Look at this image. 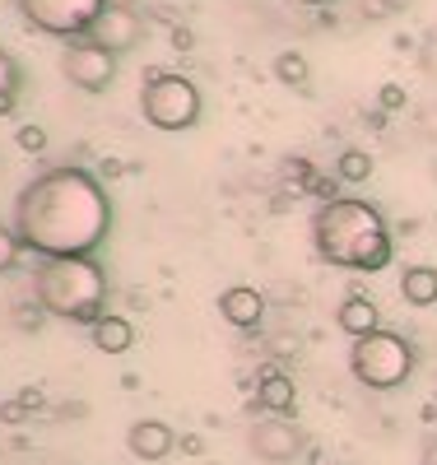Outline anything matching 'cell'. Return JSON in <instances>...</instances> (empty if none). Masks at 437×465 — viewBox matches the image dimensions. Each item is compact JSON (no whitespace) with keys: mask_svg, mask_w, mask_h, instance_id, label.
<instances>
[{"mask_svg":"<svg viewBox=\"0 0 437 465\" xmlns=\"http://www.w3.org/2000/svg\"><path fill=\"white\" fill-rule=\"evenodd\" d=\"M219 317L228 322V326H237V331H261V322H265V293L261 289H252V284H233V289H223L219 293Z\"/></svg>","mask_w":437,"mask_h":465,"instance_id":"obj_10","label":"cell"},{"mask_svg":"<svg viewBox=\"0 0 437 465\" xmlns=\"http://www.w3.org/2000/svg\"><path fill=\"white\" fill-rule=\"evenodd\" d=\"M15 232L37 256H94L112 232V201L94 173L47 168L15 196Z\"/></svg>","mask_w":437,"mask_h":465,"instance_id":"obj_1","label":"cell"},{"mask_svg":"<svg viewBox=\"0 0 437 465\" xmlns=\"http://www.w3.org/2000/svg\"><path fill=\"white\" fill-rule=\"evenodd\" d=\"M265 349H270V354L280 359V363H289V359H298V354H303V335L280 331V335H270V340H265Z\"/></svg>","mask_w":437,"mask_h":465,"instance_id":"obj_19","label":"cell"},{"mask_svg":"<svg viewBox=\"0 0 437 465\" xmlns=\"http://www.w3.org/2000/svg\"><path fill=\"white\" fill-rule=\"evenodd\" d=\"M15 140H19L24 153H33V159H37V153H47V131H43V126H19Z\"/></svg>","mask_w":437,"mask_h":465,"instance_id":"obj_21","label":"cell"},{"mask_svg":"<svg viewBox=\"0 0 437 465\" xmlns=\"http://www.w3.org/2000/svg\"><path fill=\"white\" fill-rule=\"evenodd\" d=\"M103 5L107 0H15L28 33H47V37H89Z\"/></svg>","mask_w":437,"mask_h":465,"instance_id":"obj_6","label":"cell"},{"mask_svg":"<svg viewBox=\"0 0 437 465\" xmlns=\"http://www.w3.org/2000/svg\"><path fill=\"white\" fill-rule=\"evenodd\" d=\"M94 344L103 349V354H126V349L135 344V326L126 317H116V312H103L94 326H89Z\"/></svg>","mask_w":437,"mask_h":465,"instance_id":"obj_14","label":"cell"},{"mask_svg":"<svg viewBox=\"0 0 437 465\" xmlns=\"http://www.w3.org/2000/svg\"><path fill=\"white\" fill-rule=\"evenodd\" d=\"M19 405H24V410L33 414V410H43V396H37L33 386H24V391H19Z\"/></svg>","mask_w":437,"mask_h":465,"instance_id":"obj_26","label":"cell"},{"mask_svg":"<svg viewBox=\"0 0 437 465\" xmlns=\"http://www.w3.org/2000/svg\"><path fill=\"white\" fill-rule=\"evenodd\" d=\"M173 43L186 52V47H191V33H186V28H173Z\"/></svg>","mask_w":437,"mask_h":465,"instance_id":"obj_29","label":"cell"},{"mask_svg":"<svg viewBox=\"0 0 437 465\" xmlns=\"http://www.w3.org/2000/svg\"><path fill=\"white\" fill-rule=\"evenodd\" d=\"M335 177H340V182H368V177H372V153L344 149L340 159H335Z\"/></svg>","mask_w":437,"mask_h":465,"instance_id":"obj_17","label":"cell"},{"mask_svg":"<svg viewBox=\"0 0 437 465\" xmlns=\"http://www.w3.org/2000/svg\"><path fill=\"white\" fill-rule=\"evenodd\" d=\"M247 447L265 465H289V460H298L307 451V438H303L298 423H289L284 414H265V419H256L247 429Z\"/></svg>","mask_w":437,"mask_h":465,"instance_id":"obj_8","label":"cell"},{"mask_svg":"<svg viewBox=\"0 0 437 465\" xmlns=\"http://www.w3.org/2000/svg\"><path fill=\"white\" fill-rule=\"evenodd\" d=\"M349 372L359 377L368 391H395L405 386L410 372H414V349L405 335L395 331H372V335H359L349 349Z\"/></svg>","mask_w":437,"mask_h":465,"instance_id":"obj_4","label":"cell"},{"mask_svg":"<svg viewBox=\"0 0 437 465\" xmlns=\"http://www.w3.org/2000/svg\"><path fill=\"white\" fill-rule=\"evenodd\" d=\"M24 414H28V410H24L19 401H5V405H0V423H24Z\"/></svg>","mask_w":437,"mask_h":465,"instance_id":"obj_25","label":"cell"},{"mask_svg":"<svg viewBox=\"0 0 437 465\" xmlns=\"http://www.w3.org/2000/svg\"><path fill=\"white\" fill-rule=\"evenodd\" d=\"M19 94H24V65L10 52H0V116L19 107Z\"/></svg>","mask_w":437,"mask_h":465,"instance_id":"obj_16","label":"cell"},{"mask_svg":"<svg viewBox=\"0 0 437 465\" xmlns=\"http://www.w3.org/2000/svg\"><path fill=\"white\" fill-rule=\"evenodd\" d=\"M335 326H340L349 340H359V335H372V331L382 326V312H377L372 298L349 293V298H340V307H335Z\"/></svg>","mask_w":437,"mask_h":465,"instance_id":"obj_12","label":"cell"},{"mask_svg":"<svg viewBox=\"0 0 437 465\" xmlns=\"http://www.w3.org/2000/svg\"><path fill=\"white\" fill-rule=\"evenodd\" d=\"M89 37H94V43H103L107 52L126 56V52H135V47L144 43V19H140L131 5H122V0H107L103 15H98L94 28H89Z\"/></svg>","mask_w":437,"mask_h":465,"instance_id":"obj_9","label":"cell"},{"mask_svg":"<svg viewBox=\"0 0 437 465\" xmlns=\"http://www.w3.org/2000/svg\"><path fill=\"white\" fill-rule=\"evenodd\" d=\"M140 112L154 131H191L201 122V89L173 70H149L140 89Z\"/></svg>","mask_w":437,"mask_h":465,"instance_id":"obj_5","label":"cell"},{"mask_svg":"<svg viewBox=\"0 0 437 465\" xmlns=\"http://www.w3.org/2000/svg\"><path fill=\"white\" fill-rule=\"evenodd\" d=\"M122 173H126V163H116V159L103 163V177H122Z\"/></svg>","mask_w":437,"mask_h":465,"instance_id":"obj_28","label":"cell"},{"mask_svg":"<svg viewBox=\"0 0 437 465\" xmlns=\"http://www.w3.org/2000/svg\"><path fill=\"white\" fill-rule=\"evenodd\" d=\"M126 447H131V456H140V460H164V456H173L177 433L168 429L164 419H140V423H131Z\"/></svg>","mask_w":437,"mask_h":465,"instance_id":"obj_11","label":"cell"},{"mask_svg":"<svg viewBox=\"0 0 437 465\" xmlns=\"http://www.w3.org/2000/svg\"><path fill=\"white\" fill-rule=\"evenodd\" d=\"M43 312H47L43 302H19L15 307V326L19 331H37V326H43Z\"/></svg>","mask_w":437,"mask_h":465,"instance_id":"obj_22","label":"cell"},{"mask_svg":"<svg viewBox=\"0 0 437 465\" xmlns=\"http://www.w3.org/2000/svg\"><path fill=\"white\" fill-rule=\"evenodd\" d=\"M19 252H24V238H19L15 228H5V223H0V275L19 265Z\"/></svg>","mask_w":437,"mask_h":465,"instance_id":"obj_20","label":"cell"},{"mask_svg":"<svg viewBox=\"0 0 437 465\" xmlns=\"http://www.w3.org/2000/svg\"><path fill=\"white\" fill-rule=\"evenodd\" d=\"M419 126L437 135V107H423V112H419Z\"/></svg>","mask_w":437,"mask_h":465,"instance_id":"obj_27","label":"cell"},{"mask_svg":"<svg viewBox=\"0 0 437 465\" xmlns=\"http://www.w3.org/2000/svg\"><path fill=\"white\" fill-rule=\"evenodd\" d=\"M256 401L270 410V414H293L298 410V386H293V377L289 372H261V381H256Z\"/></svg>","mask_w":437,"mask_h":465,"instance_id":"obj_13","label":"cell"},{"mask_svg":"<svg viewBox=\"0 0 437 465\" xmlns=\"http://www.w3.org/2000/svg\"><path fill=\"white\" fill-rule=\"evenodd\" d=\"M405 103H410V94H405L401 84H382V89H377V107H382V112H405Z\"/></svg>","mask_w":437,"mask_h":465,"instance_id":"obj_23","label":"cell"},{"mask_svg":"<svg viewBox=\"0 0 437 465\" xmlns=\"http://www.w3.org/2000/svg\"><path fill=\"white\" fill-rule=\"evenodd\" d=\"M423 465H437V442H432V447L423 451Z\"/></svg>","mask_w":437,"mask_h":465,"instance_id":"obj_30","label":"cell"},{"mask_svg":"<svg viewBox=\"0 0 437 465\" xmlns=\"http://www.w3.org/2000/svg\"><path fill=\"white\" fill-rule=\"evenodd\" d=\"M298 5H331V0H298Z\"/></svg>","mask_w":437,"mask_h":465,"instance_id":"obj_31","label":"cell"},{"mask_svg":"<svg viewBox=\"0 0 437 465\" xmlns=\"http://www.w3.org/2000/svg\"><path fill=\"white\" fill-rule=\"evenodd\" d=\"M312 242L326 265L359 270V275H377L395 256L386 214L368 201H353V196H335L312 214Z\"/></svg>","mask_w":437,"mask_h":465,"instance_id":"obj_2","label":"cell"},{"mask_svg":"<svg viewBox=\"0 0 437 465\" xmlns=\"http://www.w3.org/2000/svg\"><path fill=\"white\" fill-rule=\"evenodd\" d=\"M307 191H316L322 201H335V196H340V186H335L331 177H312V186H307Z\"/></svg>","mask_w":437,"mask_h":465,"instance_id":"obj_24","label":"cell"},{"mask_svg":"<svg viewBox=\"0 0 437 465\" xmlns=\"http://www.w3.org/2000/svg\"><path fill=\"white\" fill-rule=\"evenodd\" d=\"M33 293L52 317L74 322V326H94L107 302V275L94 256H47L37 265Z\"/></svg>","mask_w":437,"mask_h":465,"instance_id":"obj_3","label":"cell"},{"mask_svg":"<svg viewBox=\"0 0 437 465\" xmlns=\"http://www.w3.org/2000/svg\"><path fill=\"white\" fill-rule=\"evenodd\" d=\"M270 70H274V80L289 84V89H303V84H307V61H303V52H280Z\"/></svg>","mask_w":437,"mask_h":465,"instance_id":"obj_18","label":"cell"},{"mask_svg":"<svg viewBox=\"0 0 437 465\" xmlns=\"http://www.w3.org/2000/svg\"><path fill=\"white\" fill-rule=\"evenodd\" d=\"M401 298L410 307H437V270L432 265H410L401 275Z\"/></svg>","mask_w":437,"mask_h":465,"instance_id":"obj_15","label":"cell"},{"mask_svg":"<svg viewBox=\"0 0 437 465\" xmlns=\"http://www.w3.org/2000/svg\"><path fill=\"white\" fill-rule=\"evenodd\" d=\"M61 74L84 94H107L112 80H116V52H107L103 43H94V37H65Z\"/></svg>","mask_w":437,"mask_h":465,"instance_id":"obj_7","label":"cell"}]
</instances>
